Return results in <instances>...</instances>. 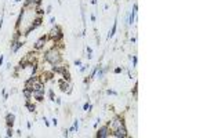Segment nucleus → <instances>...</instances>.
Listing matches in <instances>:
<instances>
[{
	"label": "nucleus",
	"mask_w": 207,
	"mask_h": 138,
	"mask_svg": "<svg viewBox=\"0 0 207 138\" xmlns=\"http://www.w3.org/2000/svg\"><path fill=\"white\" fill-rule=\"evenodd\" d=\"M61 60H62V57H61V51H59V48L53 47V48H50L48 51H46V54H44V61L50 62L51 65L61 62Z\"/></svg>",
	"instance_id": "1"
},
{
	"label": "nucleus",
	"mask_w": 207,
	"mask_h": 138,
	"mask_svg": "<svg viewBox=\"0 0 207 138\" xmlns=\"http://www.w3.org/2000/svg\"><path fill=\"white\" fill-rule=\"evenodd\" d=\"M47 36H48V39H50L53 43H57V42H61L62 37H64V35H62L61 28H59L58 25H55V26L51 28V30L48 32Z\"/></svg>",
	"instance_id": "2"
},
{
	"label": "nucleus",
	"mask_w": 207,
	"mask_h": 138,
	"mask_svg": "<svg viewBox=\"0 0 207 138\" xmlns=\"http://www.w3.org/2000/svg\"><path fill=\"white\" fill-rule=\"evenodd\" d=\"M108 126H109L110 133H112V131H116L117 129H120V127L126 126V123H124L123 116H115V117H113V119L109 122V123H108Z\"/></svg>",
	"instance_id": "3"
},
{
	"label": "nucleus",
	"mask_w": 207,
	"mask_h": 138,
	"mask_svg": "<svg viewBox=\"0 0 207 138\" xmlns=\"http://www.w3.org/2000/svg\"><path fill=\"white\" fill-rule=\"evenodd\" d=\"M41 24H43V17H40V15H37V17H36V18L32 21V24L29 25V28H28V29L25 30V35H29V33L32 32V30H35L36 28H39Z\"/></svg>",
	"instance_id": "4"
},
{
	"label": "nucleus",
	"mask_w": 207,
	"mask_h": 138,
	"mask_svg": "<svg viewBox=\"0 0 207 138\" xmlns=\"http://www.w3.org/2000/svg\"><path fill=\"white\" fill-rule=\"evenodd\" d=\"M95 137H97V138H108V137H110L109 126H108V124H105V126L100 127V129L97 130V134H95Z\"/></svg>",
	"instance_id": "5"
},
{
	"label": "nucleus",
	"mask_w": 207,
	"mask_h": 138,
	"mask_svg": "<svg viewBox=\"0 0 207 138\" xmlns=\"http://www.w3.org/2000/svg\"><path fill=\"white\" fill-rule=\"evenodd\" d=\"M110 137H113V138H127L128 134H127V129H126V126L117 129L116 131H112L110 133Z\"/></svg>",
	"instance_id": "6"
},
{
	"label": "nucleus",
	"mask_w": 207,
	"mask_h": 138,
	"mask_svg": "<svg viewBox=\"0 0 207 138\" xmlns=\"http://www.w3.org/2000/svg\"><path fill=\"white\" fill-rule=\"evenodd\" d=\"M58 87L61 88V91H64V93H66L69 95V94L72 93V87H71V83L69 81H66V80H59L58 81Z\"/></svg>",
	"instance_id": "7"
},
{
	"label": "nucleus",
	"mask_w": 207,
	"mask_h": 138,
	"mask_svg": "<svg viewBox=\"0 0 207 138\" xmlns=\"http://www.w3.org/2000/svg\"><path fill=\"white\" fill-rule=\"evenodd\" d=\"M47 40H48V36H41L40 39H39L35 44H33V50L39 51V50H41V48H44V44H46V42H47Z\"/></svg>",
	"instance_id": "8"
},
{
	"label": "nucleus",
	"mask_w": 207,
	"mask_h": 138,
	"mask_svg": "<svg viewBox=\"0 0 207 138\" xmlns=\"http://www.w3.org/2000/svg\"><path fill=\"white\" fill-rule=\"evenodd\" d=\"M53 76H54L53 72H46L44 70V72H41L40 75H39V80L44 84V83H47V81H50L51 79H53Z\"/></svg>",
	"instance_id": "9"
},
{
	"label": "nucleus",
	"mask_w": 207,
	"mask_h": 138,
	"mask_svg": "<svg viewBox=\"0 0 207 138\" xmlns=\"http://www.w3.org/2000/svg\"><path fill=\"white\" fill-rule=\"evenodd\" d=\"M44 95H46V90H36V91H32V98H35L36 101L41 102L44 99Z\"/></svg>",
	"instance_id": "10"
},
{
	"label": "nucleus",
	"mask_w": 207,
	"mask_h": 138,
	"mask_svg": "<svg viewBox=\"0 0 207 138\" xmlns=\"http://www.w3.org/2000/svg\"><path fill=\"white\" fill-rule=\"evenodd\" d=\"M68 68V64H61V62H58V64H54L53 65V70H51V72L53 73H62V70H64V69H66Z\"/></svg>",
	"instance_id": "11"
},
{
	"label": "nucleus",
	"mask_w": 207,
	"mask_h": 138,
	"mask_svg": "<svg viewBox=\"0 0 207 138\" xmlns=\"http://www.w3.org/2000/svg\"><path fill=\"white\" fill-rule=\"evenodd\" d=\"M15 123V115L14 113H7L6 115V124L7 127H12Z\"/></svg>",
	"instance_id": "12"
},
{
	"label": "nucleus",
	"mask_w": 207,
	"mask_h": 138,
	"mask_svg": "<svg viewBox=\"0 0 207 138\" xmlns=\"http://www.w3.org/2000/svg\"><path fill=\"white\" fill-rule=\"evenodd\" d=\"M116 29H117V18H116V21H115V24H113V26H112V29L109 30V33H108V40H110L113 36H115V33H116Z\"/></svg>",
	"instance_id": "13"
},
{
	"label": "nucleus",
	"mask_w": 207,
	"mask_h": 138,
	"mask_svg": "<svg viewBox=\"0 0 207 138\" xmlns=\"http://www.w3.org/2000/svg\"><path fill=\"white\" fill-rule=\"evenodd\" d=\"M36 0H25L24 1V10H33V6H35Z\"/></svg>",
	"instance_id": "14"
},
{
	"label": "nucleus",
	"mask_w": 207,
	"mask_h": 138,
	"mask_svg": "<svg viewBox=\"0 0 207 138\" xmlns=\"http://www.w3.org/2000/svg\"><path fill=\"white\" fill-rule=\"evenodd\" d=\"M61 76H62V80H66V81H69V83H71V73H69L68 68H66V69H64V70H62Z\"/></svg>",
	"instance_id": "15"
},
{
	"label": "nucleus",
	"mask_w": 207,
	"mask_h": 138,
	"mask_svg": "<svg viewBox=\"0 0 207 138\" xmlns=\"http://www.w3.org/2000/svg\"><path fill=\"white\" fill-rule=\"evenodd\" d=\"M22 94H24V97H25L26 101H30V99H32V90H29V88H24V90H22Z\"/></svg>",
	"instance_id": "16"
},
{
	"label": "nucleus",
	"mask_w": 207,
	"mask_h": 138,
	"mask_svg": "<svg viewBox=\"0 0 207 138\" xmlns=\"http://www.w3.org/2000/svg\"><path fill=\"white\" fill-rule=\"evenodd\" d=\"M25 106H26V109H28L29 112H35V111H36V105L32 102V99H30V101H26Z\"/></svg>",
	"instance_id": "17"
},
{
	"label": "nucleus",
	"mask_w": 207,
	"mask_h": 138,
	"mask_svg": "<svg viewBox=\"0 0 207 138\" xmlns=\"http://www.w3.org/2000/svg\"><path fill=\"white\" fill-rule=\"evenodd\" d=\"M135 15H137L135 11H131L130 12V17H128V25H130V26L134 24V21H135Z\"/></svg>",
	"instance_id": "18"
},
{
	"label": "nucleus",
	"mask_w": 207,
	"mask_h": 138,
	"mask_svg": "<svg viewBox=\"0 0 207 138\" xmlns=\"http://www.w3.org/2000/svg\"><path fill=\"white\" fill-rule=\"evenodd\" d=\"M83 109H84L86 112H90L93 109V105H91V104H89V102H86V104L83 105Z\"/></svg>",
	"instance_id": "19"
},
{
	"label": "nucleus",
	"mask_w": 207,
	"mask_h": 138,
	"mask_svg": "<svg viewBox=\"0 0 207 138\" xmlns=\"http://www.w3.org/2000/svg\"><path fill=\"white\" fill-rule=\"evenodd\" d=\"M47 94H48V98H50L51 101H55V97H54V91L53 90H48Z\"/></svg>",
	"instance_id": "20"
},
{
	"label": "nucleus",
	"mask_w": 207,
	"mask_h": 138,
	"mask_svg": "<svg viewBox=\"0 0 207 138\" xmlns=\"http://www.w3.org/2000/svg\"><path fill=\"white\" fill-rule=\"evenodd\" d=\"M137 91H138V83H137V81H135V84H134V88H133L134 98H137Z\"/></svg>",
	"instance_id": "21"
},
{
	"label": "nucleus",
	"mask_w": 207,
	"mask_h": 138,
	"mask_svg": "<svg viewBox=\"0 0 207 138\" xmlns=\"http://www.w3.org/2000/svg\"><path fill=\"white\" fill-rule=\"evenodd\" d=\"M14 131H12V127H7V137H12Z\"/></svg>",
	"instance_id": "22"
},
{
	"label": "nucleus",
	"mask_w": 207,
	"mask_h": 138,
	"mask_svg": "<svg viewBox=\"0 0 207 138\" xmlns=\"http://www.w3.org/2000/svg\"><path fill=\"white\" fill-rule=\"evenodd\" d=\"M89 68H90L89 65H82V66H80V72H82V73H84V72H86V70H87Z\"/></svg>",
	"instance_id": "23"
},
{
	"label": "nucleus",
	"mask_w": 207,
	"mask_h": 138,
	"mask_svg": "<svg viewBox=\"0 0 207 138\" xmlns=\"http://www.w3.org/2000/svg\"><path fill=\"white\" fill-rule=\"evenodd\" d=\"M131 60H133V68H134V66H137V62H138L137 55H133V57H131Z\"/></svg>",
	"instance_id": "24"
},
{
	"label": "nucleus",
	"mask_w": 207,
	"mask_h": 138,
	"mask_svg": "<svg viewBox=\"0 0 207 138\" xmlns=\"http://www.w3.org/2000/svg\"><path fill=\"white\" fill-rule=\"evenodd\" d=\"M123 72V68H120V66H117V68H115V73L116 75H119V73Z\"/></svg>",
	"instance_id": "25"
},
{
	"label": "nucleus",
	"mask_w": 207,
	"mask_h": 138,
	"mask_svg": "<svg viewBox=\"0 0 207 138\" xmlns=\"http://www.w3.org/2000/svg\"><path fill=\"white\" fill-rule=\"evenodd\" d=\"M53 12V6H47V8H46V14H51Z\"/></svg>",
	"instance_id": "26"
},
{
	"label": "nucleus",
	"mask_w": 207,
	"mask_h": 138,
	"mask_svg": "<svg viewBox=\"0 0 207 138\" xmlns=\"http://www.w3.org/2000/svg\"><path fill=\"white\" fill-rule=\"evenodd\" d=\"M106 94H108V95H117V93H116V91H113V90H106Z\"/></svg>",
	"instance_id": "27"
},
{
	"label": "nucleus",
	"mask_w": 207,
	"mask_h": 138,
	"mask_svg": "<svg viewBox=\"0 0 207 138\" xmlns=\"http://www.w3.org/2000/svg\"><path fill=\"white\" fill-rule=\"evenodd\" d=\"M73 127L76 129V131H77V129H79V120H75L73 122Z\"/></svg>",
	"instance_id": "28"
},
{
	"label": "nucleus",
	"mask_w": 207,
	"mask_h": 138,
	"mask_svg": "<svg viewBox=\"0 0 207 138\" xmlns=\"http://www.w3.org/2000/svg\"><path fill=\"white\" fill-rule=\"evenodd\" d=\"M86 51H87V54H93V48H91V47H89V46L86 47Z\"/></svg>",
	"instance_id": "29"
},
{
	"label": "nucleus",
	"mask_w": 207,
	"mask_h": 138,
	"mask_svg": "<svg viewBox=\"0 0 207 138\" xmlns=\"http://www.w3.org/2000/svg\"><path fill=\"white\" fill-rule=\"evenodd\" d=\"M75 65L76 66H82V60H76L75 61Z\"/></svg>",
	"instance_id": "30"
},
{
	"label": "nucleus",
	"mask_w": 207,
	"mask_h": 138,
	"mask_svg": "<svg viewBox=\"0 0 207 138\" xmlns=\"http://www.w3.org/2000/svg\"><path fill=\"white\" fill-rule=\"evenodd\" d=\"M43 122H44V124H46V126H50V122H48V119H47V117H44V119H43Z\"/></svg>",
	"instance_id": "31"
},
{
	"label": "nucleus",
	"mask_w": 207,
	"mask_h": 138,
	"mask_svg": "<svg viewBox=\"0 0 207 138\" xmlns=\"http://www.w3.org/2000/svg\"><path fill=\"white\" fill-rule=\"evenodd\" d=\"M51 122H53V126H57V124H58V120H57V117H54Z\"/></svg>",
	"instance_id": "32"
},
{
	"label": "nucleus",
	"mask_w": 207,
	"mask_h": 138,
	"mask_svg": "<svg viewBox=\"0 0 207 138\" xmlns=\"http://www.w3.org/2000/svg\"><path fill=\"white\" fill-rule=\"evenodd\" d=\"M50 24H51V25H55V18H54V17H51V19H50Z\"/></svg>",
	"instance_id": "33"
},
{
	"label": "nucleus",
	"mask_w": 207,
	"mask_h": 138,
	"mask_svg": "<svg viewBox=\"0 0 207 138\" xmlns=\"http://www.w3.org/2000/svg\"><path fill=\"white\" fill-rule=\"evenodd\" d=\"M68 131H71V133H75V131H76V129H75V127L72 126V127H69V130H68Z\"/></svg>",
	"instance_id": "34"
},
{
	"label": "nucleus",
	"mask_w": 207,
	"mask_h": 138,
	"mask_svg": "<svg viewBox=\"0 0 207 138\" xmlns=\"http://www.w3.org/2000/svg\"><path fill=\"white\" fill-rule=\"evenodd\" d=\"M3 61H4V57L3 55H0V66L3 65Z\"/></svg>",
	"instance_id": "35"
},
{
	"label": "nucleus",
	"mask_w": 207,
	"mask_h": 138,
	"mask_svg": "<svg viewBox=\"0 0 207 138\" xmlns=\"http://www.w3.org/2000/svg\"><path fill=\"white\" fill-rule=\"evenodd\" d=\"M55 102H57V104H58V105H61V98H55Z\"/></svg>",
	"instance_id": "36"
},
{
	"label": "nucleus",
	"mask_w": 207,
	"mask_h": 138,
	"mask_svg": "<svg viewBox=\"0 0 207 138\" xmlns=\"http://www.w3.org/2000/svg\"><path fill=\"white\" fill-rule=\"evenodd\" d=\"M26 127H28V129H32V124H30V122H28V123H26Z\"/></svg>",
	"instance_id": "37"
},
{
	"label": "nucleus",
	"mask_w": 207,
	"mask_h": 138,
	"mask_svg": "<svg viewBox=\"0 0 207 138\" xmlns=\"http://www.w3.org/2000/svg\"><path fill=\"white\" fill-rule=\"evenodd\" d=\"M97 3H98L97 0H91V4H97Z\"/></svg>",
	"instance_id": "38"
},
{
	"label": "nucleus",
	"mask_w": 207,
	"mask_h": 138,
	"mask_svg": "<svg viewBox=\"0 0 207 138\" xmlns=\"http://www.w3.org/2000/svg\"><path fill=\"white\" fill-rule=\"evenodd\" d=\"M14 1H21V0H14Z\"/></svg>",
	"instance_id": "39"
}]
</instances>
